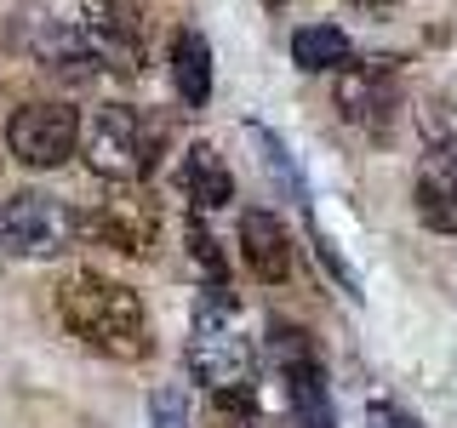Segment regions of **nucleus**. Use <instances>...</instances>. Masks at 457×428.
Masks as SVG:
<instances>
[{
    "label": "nucleus",
    "mask_w": 457,
    "mask_h": 428,
    "mask_svg": "<svg viewBox=\"0 0 457 428\" xmlns=\"http://www.w3.org/2000/svg\"><path fill=\"white\" fill-rule=\"evenodd\" d=\"M246 428H297V423H269V417H263V411H257V417H252Z\"/></svg>",
    "instance_id": "5701e85b"
},
{
    "label": "nucleus",
    "mask_w": 457,
    "mask_h": 428,
    "mask_svg": "<svg viewBox=\"0 0 457 428\" xmlns=\"http://www.w3.org/2000/svg\"><path fill=\"white\" fill-rule=\"evenodd\" d=\"M411 206H418L423 228L435 235H457V149H428L411 183Z\"/></svg>",
    "instance_id": "1a4fd4ad"
},
{
    "label": "nucleus",
    "mask_w": 457,
    "mask_h": 428,
    "mask_svg": "<svg viewBox=\"0 0 457 428\" xmlns=\"http://www.w3.org/2000/svg\"><path fill=\"white\" fill-rule=\"evenodd\" d=\"M246 137L257 143V154H263V171H269V177H275L280 189L297 200V206H309V189H303V177H297V166H292V154H286V143L269 132V126H257V120L246 126Z\"/></svg>",
    "instance_id": "dca6fc26"
},
{
    "label": "nucleus",
    "mask_w": 457,
    "mask_h": 428,
    "mask_svg": "<svg viewBox=\"0 0 457 428\" xmlns=\"http://www.w3.org/2000/svg\"><path fill=\"white\" fill-rule=\"evenodd\" d=\"M418 132L428 149H457V109L452 103H423L418 109Z\"/></svg>",
    "instance_id": "6ab92c4d"
},
{
    "label": "nucleus",
    "mask_w": 457,
    "mask_h": 428,
    "mask_svg": "<svg viewBox=\"0 0 457 428\" xmlns=\"http://www.w3.org/2000/svg\"><path fill=\"white\" fill-rule=\"evenodd\" d=\"M263 6H286V0H263Z\"/></svg>",
    "instance_id": "b1692460"
},
{
    "label": "nucleus",
    "mask_w": 457,
    "mask_h": 428,
    "mask_svg": "<svg viewBox=\"0 0 457 428\" xmlns=\"http://www.w3.org/2000/svg\"><path fill=\"white\" fill-rule=\"evenodd\" d=\"M80 132L86 126L69 103H23L6 126V143L29 171H52L69 154H80Z\"/></svg>",
    "instance_id": "0eeeda50"
},
{
    "label": "nucleus",
    "mask_w": 457,
    "mask_h": 428,
    "mask_svg": "<svg viewBox=\"0 0 457 428\" xmlns=\"http://www.w3.org/2000/svg\"><path fill=\"white\" fill-rule=\"evenodd\" d=\"M12 46H18L35 69H46V75L69 80V86L97 75V52H92V40H86V29L69 23V18H52V12H18Z\"/></svg>",
    "instance_id": "39448f33"
},
{
    "label": "nucleus",
    "mask_w": 457,
    "mask_h": 428,
    "mask_svg": "<svg viewBox=\"0 0 457 428\" xmlns=\"http://www.w3.org/2000/svg\"><path fill=\"white\" fill-rule=\"evenodd\" d=\"M371 428H418L411 417H400L395 406H371Z\"/></svg>",
    "instance_id": "4be33fe9"
},
{
    "label": "nucleus",
    "mask_w": 457,
    "mask_h": 428,
    "mask_svg": "<svg viewBox=\"0 0 457 428\" xmlns=\"http://www.w3.org/2000/svg\"><path fill=\"white\" fill-rule=\"evenodd\" d=\"M292 63L309 69V75H337V69L354 63V46L337 23H303L292 35Z\"/></svg>",
    "instance_id": "2eb2a0df"
},
{
    "label": "nucleus",
    "mask_w": 457,
    "mask_h": 428,
    "mask_svg": "<svg viewBox=\"0 0 457 428\" xmlns=\"http://www.w3.org/2000/svg\"><path fill=\"white\" fill-rule=\"evenodd\" d=\"M189 257H195V268L206 275V285H223L228 280V257L218 251V240H212V228L189 218Z\"/></svg>",
    "instance_id": "f3484780"
},
{
    "label": "nucleus",
    "mask_w": 457,
    "mask_h": 428,
    "mask_svg": "<svg viewBox=\"0 0 457 428\" xmlns=\"http://www.w3.org/2000/svg\"><path fill=\"white\" fill-rule=\"evenodd\" d=\"M309 246H314V257H320V268H326V275H332V280L343 285V292H349V297H361V280H354V268L343 263V251H337L332 240L320 235V223H314V218H309Z\"/></svg>",
    "instance_id": "412c9836"
},
{
    "label": "nucleus",
    "mask_w": 457,
    "mask_h": 428,
    "mask_svg": "<svg viewBox=\"0 0 457 428\" xmlns=\"http://www.w3.org/2000/svg\"><path fill=\"white\" fill-rule=\"evenodd\" d=\"M171 86H178L183 109H206L212 97V46L200 29H178L171 40Z\"/></svg>",
    "instance_id": "4468645a"
},
{
    "label": "nucleus",
    "mask_w": 457,
    "mask_h": 428,
    "mask_svg": "<svg viewBox=\"0 0 457 428\" xmlns=\"http://www.w3.org/2000/svg\"><path fill=\"white\" fill-rule=\"evenodd\" d=\"M280 377H286V406H292V423H297V428H337L332 389H326V371H320V360L286 366Z\"/></svg>",
    "instance_id": "ddd939ff"
},
{
    "label": "nucleus",
    "mask_w": 457,
    "mask_h": 428,
    "mask_svg": "<svg viewBox=\"0 0 457 428\" xmlns=\"http://www.w3.org/2000/svg\"><path fill=\"white\" fill-rule=\"evenodd\" d=\"M92 228V240H104V246L126 251V257H143L154 246V206H143V200H109L97 218H86Z\"/></svg>",
    "instance_id": "9b49d317"
},
{
    "label": "nucleus",
    "mask_w": 457,
    "mask_h": 428,
    "mask_svg": "<svg viewBox=\"0 0 457 428\" xmlns=\"http://www.w3.org/2000/svg\"><path fill=\"white\" fill-rule=\"evenodd\" d=\"M269 354H275V366H280V371H286V366H303V360H320L303 325H286V320L269 325Z\"/></svg>",
    "instance_id": "a211bd4d"
},
{
    "label": "nucleus",
    "mask_w": 457,
    "mask_h": 428,
    "mask_svg": "<svg viewBox=\"0 0 457 428\" xmlns=\"http://www.w3.org/2000/svg\"><path fill=\"white\" fill-rule=\"evenodd\" d=\"M57 320L75 342H86L92 354H109V360H149L154 354V320L143 297L97 268H80L57 285Z\"/></svg>",
    "instance_id": "f257e3e1"
},
{
    "label": "nucleus",
    "mask_w": 457,
    "mask_h": 428,
    "mask_svg": "<svg viewBox=\"0 0 457 428\" xmlns=\"http://www.w3.org/2000/svg\"><path fill=\"white\" fill-rule=\"evenodd\" d=\"M378 6H395V0H378Z\"/></svg>",
    "instance_id": "393cba45"
},
{
    "label": "nucleus",
    "mask_w": 457,
    "mask_h": 428,
    "mask_svg": "<svg viewBox=\"0 0 457 428\" xmlns=\"http://www.w3.org/2000/svg\"><path fill=\"white\" fill-rule=\"evenodd\" d=\"M75 235H80V218L63 194L18 189L0 206V240H6L12 257H57L75 246Z\"/></svg>",
    "instance_id": "20e7f679"
},
{
    "label": "nucleus",
    "mask_w": 457,
    "mask_h": 428,
    "mask_svg": "<svg viewBox=\"0 0 457 428\" xmlns=\"http://www.w3.org/2000/svg\"><path fill=\"white\" fill-rule=\"evenodd\" d=\"M240 251H246V268L263 285L292 280V240H286V223L275 211H240Z\"/></svg>",
    "instance_id": "9d476101"
},
{
    "label": "nucleus",
    "mask_w": 457,
    "mask_h": 428,
    "mask_svg": "<svg viewBox=\"0 0 457 428\" xmlns=\"http://www.w3.org/2000/svg\"><path fill=\"white\" fill-rule=\"evenodd\" d=\"M183 194L195 200V211H223L228 200H235V177H228L223 154L212 149V143H189L183 149Z\"/></svg>",
    "instance_id": "f8f14e48"
},
{
    "label": "nucleus",
    "mask_w": 457,
    "mask_h": 428,
    "mask_svg": "<svg viewBox=\"0 0 457 428\" xmlns=\"http://www.w3.org/2000/svg\"><path fill=\"white\" fill-rule=\"evenodd\" d=\"M337 109L349 126H361V132L383 137L400 109V86H395V63L389 57H354L349 69H337Z\"/></svg>",
    "instance_id": "6e6552de"
},
{
    "label": "nucleus",
    "mask_w": 457,
    "mask_h": 428,
    "mask_svg": "<svg viewBox=\"0 0 457 428\" xmlns=\"http://www.w3.org/2000/svg\"><path fill=\"white\" fill-rule=\"evenodd\" d=\"M161 120L143 109H126V103H109L86 120L80 132V160L109 183H143L161 160Z\"/></svg>",
    "instance_id": "7ed1b4c3"
},
{
    "label": "nucleus",
    "mask_w": 457,
    "mask_h": 428,
    "mask_svg": "<svg viewBox=\"0 0 457 428\" xmlns=\"http://www.w3.org/2000/svg\"><path fill=\"white\" fill-rule=\"evenodd\" d=\"M80 29L92 40L97 63H109L114 75H143V63H149V12H143V0H86Z\"/></svg>",
    "instance_id": "423d86ee"
},
{
    "label": "nucleus",
    "mask_w": 457,
    "mask_h": 428,
    "mask_svg": "<svg viewBox=\"0 0 457 428\" xmlns=\"http://www.w3.org/2000/svg\"><path fill=\"white\" fill-rule=\"evenodd\" d=\"M189 377L206 383L212 394H228V389H252V371H257V354L252 342L240 337L235 325V297L223 285H212L206 297L195 303V325H189Z\"/></svg>",
    "instance_id": "f03ea898"
},
{
    "label": "nucleus",
    "mask_w": 457,
    "mask_h": 428,
    "mask_svg": "<svg viewBox=\"0 0 457 428\" xmlns=\"http://www.w3.org/2000/svg\"><path fill=\"white\" fill-rule=\"evenodd\" d=\"M149 423L154 428H189V394H183L178 383H161V389L149 394Z\"/></svg>",
    "instance_id": "aec40b11"
}]
</instances>
